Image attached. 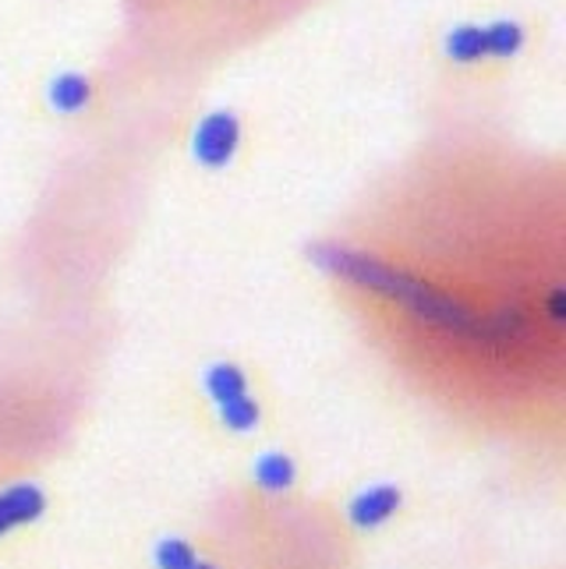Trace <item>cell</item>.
<instances>
[{"label": "cell", "mask_w": 566, "mask_h": 569, "mask_svg": "<svg viewBox=\"0 0 566 569\" xmlns=\"http://www.w3.org/2000/svg\"><path fill=\"white\" fill-rule=\"evenodd\" d=\"M308 254L322 272H329V277H340L361 290L383 293V298L415 311L421 322L439 326L446 332H454V337L496 343V340H514L524 329L520 311L499 308L496 316H478V311L460 305L450 293H443L433 283H425L421 277H411V272L376 259V254H365L344 244H316V248H308Z\"/></svg>", "instance_id": "1"}, {"label": "cell", "mask_w": 566, "mask_h": 569, "mask_svg": "<svg viewBox=\"0 0 566 569\" xmlns=\"http://www.w3.org/2000/svg\"><path fill=\"white\" fill-rule=\"evenodd\" d=\"M241 146V121L230 110H212L195 131V160L209 170H220L234 160V152Z\"/></svg>", "instance_id": "2"}, {"label": "cell", "mask_w": 566, "mask_h": 569, "mask_svg": "<svg viewBox=\"0 0 566 569\" xmlns=\"http://www.w3.org/2000/svg\"><path fill=\"white\" fill-rule=\"evenodd\" d=\"M47 509V496L36 485H14L8 492H0V535H8L11 527L32 523Z\"/></svg>", "instance_id": "3"}, {"label": "cell", "mask_w": 566, "mask_h": 569, "mask_svg": "<svg viewBox=\"0 0 566 569\" xmlns=\"http://www.w3.org/2000/svg\"><path fill=\"white\" fill-rule=\"evenodd\" d=\"M397 506H400V492L394 485L368 488V492H361L355 502H350V523L355 527H379L397 513Z\"/></svg>", "instance_id": "4"}, {"label": "cell", "mask_w": 566, "mask_h": 569, "mask_svg": "<svg viewBox=\"0 0 566 569\" xmlns=\"http://www.w3.org/2000/svg\"><path fill=\"white\" fill-rule=\"evenodd\" d=\"M92 100V82L86 74H78V71H64V74H57L53 78V86H50V103L61 110V113H78V110H86Z\"/></svg>", "instance_id": "5"}, {"label": "cell", "mask_w": 566, "mask_h": 569, "mask_svg": "<svg viewBox=\"0 0 566 569\" xmlns=\"http://www.w3.org/2000/svg\"><path fill=\"white\" fill-rule=\"evenodd\" d=\"M206 389H209V397L217 400V403H227V400H238L245 397V389H248V379H245V371L238 365H212L206 371Z\"/></svg>", "instance_id": "6"}, {"label": "cell", "mask_w": 566, "mask_h": 569, "mask_svg": "<svg viewBox=\"0 0 566 569\" xmlns=\"http://www.w3.org/2000/svg\"><path fill=\"white\" fill-rule=\"evenodd\" d=\"M446 53L460 64H475L485 53V29L481 26H457L450 36H446Z\"/></svg>", "instance_id": "7"}, {"label": "cell", "mask_w": 566, "mask_h": 569, "mask_svg": "<svg viewBox=\"0 0 566 569\" xmlns=\"http://www.w3.org/2000/svg\"><path fill=\"white\" fill-rule=\"evenodd\" d=\"M524 47V29L520 22H510V18H499V22L485 26V53L493 57H514Z\"/></svg>", "instance_id": "8"}, {"label": "cell", "mask_w": 566, "mask_h": 569, "mask_svg": "<svg viewBox=\"0 0 566 569\" xmlns=\"http://www.w3.org/2000/svg\"><path fill=\"white\" fill-rule=\"evenodd\" d=\"M256 481L266 488V492H284V488L295 485V463L284 453H266L256 463Z\"/></svg>", "instance_id": "9"}, {"label": "cell", "mask_w": 566, "mask_h": 569, "mask_svg": "<svg viewBox=\"0 0 566 569\" xmlns=\"http://www.w3.org/2000/svg\"><path fill=\"white\" fill-rule=\"evenodd\" d=\"M220 418H224V425L234 428V431H248V428H256V425H259V403L245 392V397H238V400L220 403Z\"/></svg>", "instance_id": "10"}, {"label": "cell", "mask_w": 566, "mask_h": 569, "mask_svg": "<svg viewBox=\"0 0 566 569\" xmlns=\"http://www.w3.org/2000/svg\"><path fill=\"white\" fill-rule=\"evenodd\" d=\"M195 562V548L181 538H170V541H160V548H156V566L160 569H191Z\"/></svg>", "instance_id": "11"}, {"label": "cell", "mask_w": 566, "mask_h": 569, "mask_svg": "<svg viewBox=\"0 0 566 569\" xmlns=\"http://www.w3.org/2000/svg\"><path fill=\"white\" fill-rule=\"evenodd\" d=\"M549 319H553V326H563L566 322V293L563 290H553L549 293Z\"/></svg>", "instance_id": "12"}, {"label": "cell", "mask_w": 566, "mask_h": 569, "mask_svg": "<svg viewBox=\"0 0 566 569\" xmlns=\"http://www.w3.org/2000/svg\"><path fill=\"white\" fill-rule=\"evenodd\" d=\"M191 569H217V566H209V562H195Z\"/></svg>", "instance_id": "13"}]
</instances>
